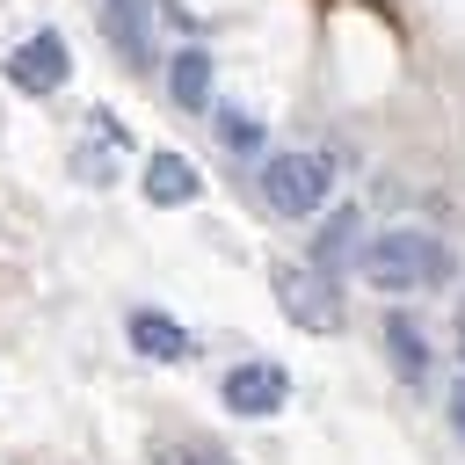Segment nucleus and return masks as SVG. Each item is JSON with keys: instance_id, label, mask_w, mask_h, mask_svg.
<instances>
[{"instance_id": "nucleus-3", "label": "nucleus", "mask_w": 465, "mask_h": 465, "mask_svg": "<svg viewBox=\"0 0 465 465\" xmlns=\"http://www.w3.org/2000/svg\"><path fill=\"white\" fill-rule=\"evenodd\" d=\"M276 305L305 327V334H334L341 327V298H334V276H320V269H298V262H276Z\"/></svg>"}, {"instance_id": "nucleus-13", "label": "nucleus", "mask_w": 465, "mask_h": 465, "mask_svg": "<svg viewBox=\"0 0 465 465\" xmlns=\"http://www.w3.org/2000/svg\"><path fill=\"white\" fill-rule=\"evenodd\" d=\"M160 465H225L218 450H160Z\"/></svg>"}, {"instance_id": "nucleus-7", "label": "nucleus", "mask_w": 465, "mask_h": 465, "mask_svg": "<svg viewBox=\"0 0 465 465\" xmlns=\"http://www.w3.org/2000/svg\"><path fill=\"white\" fill-rule=\"evenodd\" d=\"M378 341H385V356H392V371H400L407 385H429V334H421V320H407V312H385Z\"/></svg>"}, {"instance_id": "nucleus-5", "label": "nucleus", "mask_w": 465, "mask_h": 465, "mask_svg": "<svg viewBox=\"0 0 465 465\" xmlns=\"http://www.w3.org/2000/svg\"><path fill=\"white\" fill-rule=\"evenodd\" d=\"M283 400H291L283 363H232V371H225V407H232V414L262 421V414H276Z\"/></svg>"}, {"instance_id": "nucleus-14", "label": "nucleus", "mask_w": 465, "mask_h": 465, "mask_svg": "<svg viewBox=\"0 0 465 465\" xmlns=\"http://www.w3.org/2000/svg\"><path fill=\"white\" fill-rule=\"evenodd\" d=\"M443 407H450V429H458V443H465V378L450 385V400H443Z\"/></svg>"}, {"instance_id": "nucleus-8", "label": "nucleus", "mask_w": 465, "mask_h": 465, "mask_svg": "<svg viewBox=\"0 0 465 465\" xmlns=\"http://www.w3.org/2000/svg\"><path fill=\"white\" fill-rule=\"evenodd\" d=\"M196 189H203V174H196L182 153H153V160H145V203L174 211V203H196Z\"/></svg>"}, {"instance_id": "nucleus-6", "label": "nucleus", "mask_w": 465, "mask_h": 465, "mask_svg": "<svg viewBox=\"0 0 465 465\" xmlns=\"http://www.w3.org/2000/svg\"><path fill=\"white\" fill-rule=\"evenodd\" d=\"M102 36L116 44V58L131 73L153 65V0H102Z\"/></svg>"}, {"instance_id": "nucleus-15", "label": "nucleus", "mask_w": 465, "mask_h": 465, "mask_svg": "<svg viewBox=\"0 0 465 465\" xmlns=\"http://www.w3.org/2000/svg\"><path fill=\"white\" fill-rule=\"evenodd\" d=\"M458 363H465V305H458Z\"/></svg>"}, {"instance_id": "nucleus-12", "label": "nucleus", "mask_w": 465, "mask_h": 465, "mask_svg": "<svg viewBox=\"0 0 465 465\" xmlns=\"http://www.w3.org/2000/svg\"><path fill=\"white\" fill-rule=\"evenodd\" d=\"M218 138H225L232 153H254V145H262V124H254L247 109H218Z\"/></svg>"}, {"instance_id": "nucleus-2", "label": "nucleus", "mask_w": 465, "mask_h": 465, "mask_svg": "<svg viewBox=\"0 0 465 465\" xmlns=\"http://www.w3.org/2000/svg\"><path fill=\"white\" fill-rule=\"evenodd\" d=\"M327 189H334V167H327L320 153H269V160H262V196H269V211H283V218H312V211L327 203Z\"/></svg>"}, {"instance_id": "nucleus-11", "label": "nucleus", "mask_w": 465, "mask_h": 465, "mask_svg": "<svg viewBox=\"0 0 465 465\" xmlns=\"http://www.w3.org/2000/svg\"><path fill=\"white\" fill-rule=\"evenodd\" d=\"M356 232H363V218H356V211L341 203V211H334V218L320 225V240H312V269H320V276H334V269H341L349 254H363V240H356Z\"/></svg>"}, {"instance_id": "nucleus-10", "label": "nucleus", "mask_w": 465, "mask_h": 465, "mask_svg": "<svg viewBox=\"0 0 465 465\" xmlns=\"http://www.w3.org/2000/svg\"><path fill=\"white\" fill-rule=\"evenodd\" d=\"M131 349H138V356H153V363H182V356H189V334H182L167 312L138 305V312H131Z\"/></svg>"}, {"instance_id": "nucleus-9", "label": "nucleus", "mask_w": 465, "mask_h": 465, "mask_svg": "<svg viewBox=\"0 0 465 465\" xmlns=\"http://www.w3.org/2000/svg\"><path fill=\"white\" fill-rule=\"evenodd\" d=\"M167 94H174L189 116H203V109H211V51H196V44L174 51V58H167Z\"/></svg>"}, {"instance_id": "nucleus-4", "label": "nucleus", "mask_w": 465, "mask_h": 465, "mask_svg": "<svg viewBox=\"0 0 465 465\" xmlns=\"http://www.w3.org/2000/svg\"><path fill=\"white\" fill-rule=\"evenodd\" d=\"M65 73H73V51H65L58 29H36V36H22V44L7 51V80H15L22 94H58Z\"/></svg>"}, {"instance_id": "nucleus-1", "label": "nucleus", "mask_w": 465, "mask_h": 465, "mask_svg": "<svg viewBox=\"0 0 465 465\" xmlns=\"http://www.w3.org/2000/svg\"><path fill=\"white\" fill-rule=\"evenodd\" d=\"M356 269H363V283H371V291L414 298V291H436V283L450 276V247H443L436 232H421V225H385V232H371V240H363Z\"/></svg>"}]
</instances>
